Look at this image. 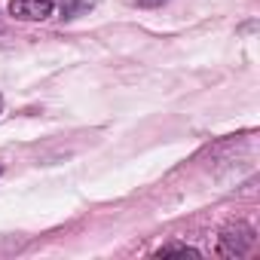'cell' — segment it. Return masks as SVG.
Wrapping results in <instances>:
<instances>
[{
  "label": "cell",
  "mask_w": 260,
  "mask_h": 260,
  "mask_svg": "<svg viewBox=\"0 0 260 260\" xmlns=\"http://www.w3.org/2000/svg\"><path fill=\"white\" fill-rule=\"evenodd\" d=\"M55 10V0H10V16L19 22H43Z\"/></svg>",
  "instance_id": "obj_2"
},
{
  "label": "cell",
  "mask_w": 260,
  "mask_h": 260,
  "mask_svg": "<svg viewBox=\"0 0 260 260\" xmlns=\"http://www.w3.org/2000/svg\"><path fill=\"white\" fill-rule=\"evenodd\" d=\"M135 4H138V7H150V10H153V7H162L166 0H135Z\"/></svg>",
  "instance_id": "obj_5"
},
{
  "label": "cell",
  "mask_w": 260,
  "mask_h": 260,
  "mask_svg": "<svg viewBox=\"0 0 260 260\" xmlns=\"http://www.w3.org/2000/svg\"><path fill=\"white\" fill-rule=\"evenodd\" d=\"M251 245H254V233H251V226L236 223V226H230V230L220 233L217 254H223V257H245Z\"/></svg>",
  "instance_id": "obj_1"
},
{
  "label": "cell",
  "mask_w": 260,
  "mask_h": 260,
  "mask_svg": "<svg viewBox=\"0 0 260 260\" xmlns=\"http://www.w3.org/2000/svg\"><path fill=\"white\" fill-rule=\"evenodd\" d=\"M95 7V0H61V19H80Z\"/></svg>",
  "instance_id": "obj_3"
},
{
  "label": "cell",
  "mask_w": 260,
  "mask_h": 260,
  "mask_svg": "<svg viewBox=\"0 0 260 260\" xmlns=\"http://www.w3.org/2000/svg\"><path fill=\"white\" fill-rule=\"evenodd\" d=\"M175 251H181V254H199L193 245H184V242H172V245H162L159 248V254H175Z\"/></svg>",
  "instance_id": "obj_4"
},
{
  "label": "cell",
  "mask_w": 260,
  "mask_h": 260,
  "mask_svg": "<svg viewBox=\"0 0 260 260\" xmlns=\"http://www.w3.org/2000/svg\"><path fill=\"white\" fill-rule=\"evenodd\" d=\"M0 110H4V98H0Z\"/></svg>",
  "instance_id": "obj_6"
}]
</instances>
